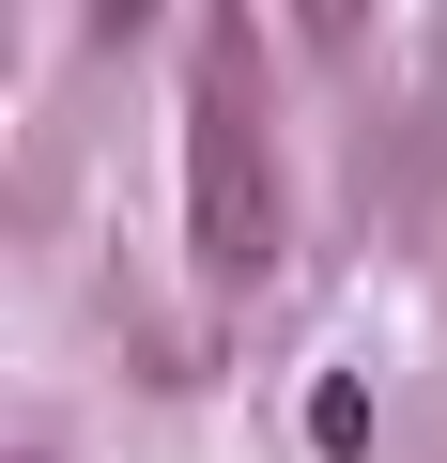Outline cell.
<instances>
[{
  "mask_svg": "<svg viewBox=\"0 0 447 463\" xmlns=\"http://www.w3.org/2000/svg\"><path fill=\"white\" fill-rule=\"evenodd\" d=\"M139 16H154V0H93V32H108V47H124V32H139Z\"/></svg>",
  "mask_w": 447,
  "mask_h": 463,
  "instance_id": "obj_3",
  "label": "cell"
},
{
  "mask_svg": "<svg viewBox=\"0 0 447 463\" xmlns=\"http://www.w3.org/2000/svg\"><path fill=\"white\" fill-rule=\"evenodd\" d=\"M293 32H324V47H355V32H370V0H293Z\"/></svg>",
  "mask_w": 447,
  "mask_h": 463,
  "instance_id": "obj_2",
  "label": "cell"
},
{
  "mask_svg": "<svg viewBox=\"0 0 447 463\" xmlns=\"http://www.w3.org/2000/svg\"><path fill=\"white\" fill-rule=\"evenodd\" d=\"M185 248L200 279H278L293 248V170H278V109H263V32L216 16L200 32V78H185Z\"/></svg>",
  "mask_w": 447,
  "mask_h": 463,
  "instance_id": "obj_1",
  "label": "cell"
}]
</instances>
